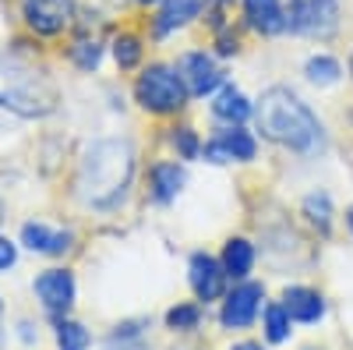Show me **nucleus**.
I'll use <instances>...</instances> for the list:
<instances>
[{
	"mask_svg": "<svg viewBox=\"0 0 353 350\" xmlns=\"http://www.w3.org/2000/svg\"><path fill=\"white\" fill-rule=\"evenodd\" d=\"M134 177V149L128 138H103L92 142L78 166V198L88 209H110L117 206Z\"/></svg>",
	"mask_w": 353,
	"mask_h": 350,
	"instance_id": "nucleus-1",
	"label": "nucleus"
},
{
	"mask_svg": "<svg viewBox=\"0 0 353 350\" xmlns=\"http://www.w3.org/2000/svg\"><path fill=\"white\" fill-rule=\"evenodd\" d=\"M254 117H258V131L265 138L276 145H286L293 153H314L321 145L318 117L307 110V103H301L297 93L283 89V85H272V89L261 93Z\"/></svg>",
	"mask_w": 353,
	"mask_h": 350,
	"instance_id": "nucleus-2",
	"label": "nucleus"
},
{
	"mask_svg": "<svg viewBox=\"0 0 353 350\" xmlns=\"http://www.w3.org/2000/svg\"><path fill=\"white\" fill-rule=\"evenodd\" d=\"M0 106L18 117H46L57 110V85L21 57L0 53Z\"/></svg>",
	"mask_w": 353,
	"mask_h": 350,
	"instance_id": "nucleus-3",
	"label": "nucleus"
},
{
	"mask_svg": "<svg viewBox=\"0 0 353 350\" xmlns=\"http://www.w3.org/2000/svg\"><path fill=\"white\" fill-rule=\"evenodd\" d=\"M188 96L191 93H188L181 71L170 64H149L134 81V99L149 113H176L188 103Z\"/></svg>",
	"mask_w": 353,
	"mask_h": 350,
	"instance_id": "nucleus-4",
	"label": "nucleus"
},
{
	"mask_svg": "<svg viewBox=\"0 0 353 350\" xmlns=\"http://www.w3.org/2000/svg\"><path fill=\"white\" fill-rule=\"evenodd\" d=\"M286 28L290 32H307L318 39H329L339 28V0H290Z\"/></svg>",
	"mask_w": 353,
	"mask_h": 350,
	"instance_id": "nucleus-5",
	"label": "nucleus"
},
{
	"mask_svg": "<svg viewBox=\"0 0 353 350\" xmlns=\"http://www.w3.org/2000/svg\"><path fill=\"white\" fill-rule=\"evenodd\" d=\"M21 18L36 36H61L74 21V0H21Z\"/></svg>",
	"mask_w": 353,
	"mask_h": 350,
	"instance_id": "nucleus-6",
	"label": "nucleus"
},
{
	"mask_svg": "<svg viewBox=\"0 0 353 350\" xmlns=\"http://www.w3.org/2000/svg\"><path fill=\"white\" fill-rule=\"evenodd\" d=\"M32 290H36L43 311L50 318H57V322L68 318V311L74 308V276L68 269H46V273H39Z\"/></svg>",
	"mask_w": 353,
	"mask_h": 350,
	"instance_id": "nucleus-7",
	"label": "nucleus"
},
{
	"mask_svg": "<svg viewBox=\"0 0 353 350\" xmlns=\"http://www.w3.org/2000/svg\"><path fill=\"white\" fill-rule=\"evenodd\" d=\"M176 71H181V78H184V85H188L191 96H209V93H216L219 85L226 81L223 68H219L205 50L184 53L181 61H176Z\"/></svg>",
	"mask_w": 353,
	"mask_h": 350,
	"instance_id": "nucleus-8",
	"label": "nucleus"
},
{
	"mask_svg": "<svg viewBox=\"0 0 353 350\" xmlns=\"http://www.w3.org/2000/svg\"><path fill=\"white\" fill-rule=\"evenodd\" d=\"M261 298H265L261 283H241V286L223 301L219 322H223L226 329H248V326L254 322L258 308H261Z\"/></svg>",
	"mask_w": 353,
	"mask_h": 350,
	"instance_id": "nucleus-9",
	"label": "nucleus"
},
{
	"mask_svg": "<svg viewBox=\"0 0 353 350\" xmlns=\"http://www.w3.org/2000/svg\"><path fill=\"white\" fill-rule=\"evenodd\" d=\"M254 138L244 131V128H226V131H219L212 142H205V159H212V163H248V159H254Z\"/></svg>",
	"mask_w": 353,
	"mask_h": 350,
	"instance_id": "nucleus-10",
	"label": "nucleus"
},
{
	"mask_svg": "<svg viewBox=\"0 0 353 350\" xmlns=\"http://www.w3.org/2000/svg\"><path fill=\"white\" fill-rule=\"evenodd\" d=\"M188 276H191V290L198 294V301H216V298H223L226 269H223V262H216L212 255H194Z\"/></svg>",
	"mask_w": 353,
	"mask_h": 350,
	"instance_id": "nucleus-11",
	"label": "nucleus"
},
{
	"mask_svg": "<svg viewBox=\"0 0 353 350\" xmlns=\"http://www.w3.org/2000/svg\"><path fill=\"white\" fill-rule=\"evenodd\" d=\"M205 4H209V0H163L159 14L152 18V36L166 39L170 32H176V28L191 25L194 18H201Z\"/></svg>",
	"mask_w": 353,
	"mask_h": 350,
	"instance_id": "nucleus-12",
	"label": "nucleus"
},
{
	"mask_svg": "<svg viewBox=\"0 0 353 350\" xmlns=\"http://www.w3.org/2000/svg\"><path fill=\"white\" fill-rule=\"evenodd\" d=\"M74 241V233L64 226H46V223H25L21 226V244L36 255H64Z\"/></svg>",
	"mask_w": 353,
	"mask_h": 350,
	"instance_id": "nucleus-13",
	"label": "nucleus"
},
{
	"mask_svg": "<svg viewBox=\"0 0 353 350\" xmlns=\"http://www.w3.org/2000/svg\"><path fill=\"white\" fill-rule=\"evenodd\" d=\"M248 25L261 36H279L286 32V8L279 0H244Z\"/></svg>",
	"mask_w": 353,
	"mask_h": 350,
	"instance_id": "nucleus-14",
	"label": "nucleus"
},
{
	"mask_svg": "<svg viewBox=\"0 0 353 350\" xmlns=\"http://www.w3.org/2000/svg\"><path fill=\"white\" fill-rule=\"evenodd\" d=\"M283 308L290 311V318H297V322H318V318L325 315V301H321V294L311 286H286L283 290Z\"/></svg>",
	"mask_w": 353,
	"mask_h": 350,
	"instance_id": "nucleus-15",
	"label": "nucleus"
},
{
	"mask_svg": "<svg viewBox=\"0 0 353 350\" xmlns=\"http://www.w3.org/2000/svg\"><path fill=\"white\" fill-rule=\"evenodd\" d=\"M212 113L219 117V121H226V124H241V121H248V117L254 113V106L248 103V96H244L241 89L223 85V93H219L216 103H212Z\"/></svg>",
	"mask_w": 353,
	"mask_h": 350,
	"instance_id": "nucleus-16",
	"label": "nucleus"
},
{
	"mask_svg": "<svg viewBox=\"0 0 353 350\" xmlns=\"http://www.w3.org/2000/svg\"><path fill=\"white\" fill-rule=\"evenodd\" d=\"M184 188V170L176 166V163H156L152 166V198L156 202H173L176 195H181Z\"/></svg>",
	"mask_w": 353,
	"mask_h": 350,
	"instance_id": "nucleus-17",
	"label": "nucleus"
},
{
	"mask_svg": "<svg viewBox=\"0 0 353 350\" xmlns=\"http://www.w3.org/2000/svg\"><path fill=\"white\" fill-rule=\"evenodd\" d=\"M251 266H254V248H251V241L230 237L226 248H223V269H226V276L244 280V276L251 273Z\"/></svg>",
	"mask_w": 353,
	"mask_h": 350,
	"instance_id": "nucleus-18",
	"label": "nucleus"
},
{
	"mask_svg": "<svg viewBox=\"0 0 353 350\" xmlns=\"http://www.w3.org/2000/svg\"><path fill=\"white\" fill-rule=\"evenodd\" d=\"M68 57H71L81 71H96L99 61H103V43H99L96 36H78V39L71 43Z\"/></svg>",
	"mask_w": 353,
	"mask_h": 350,
	"instance_id": "nucleus-19",
	"label": "nucleus"
},
{
	"mask_svg": "<svg viewBox=\"0 0 353 350\" xmlns=\"http://www.w3.org/2000/svg\"><path fill=\"white\" fill-rule=\"evenodd\" d=\"M113 61L121 71H131L141 64V39L134 32H117L113 36Z\"/></svg>",
	"mask_w": 353,
	"mask_h": 350,
	"instance_id": "nucleus-20",
	"label": "nucleus"
},
{
	"mask_svg": "<svg viewBox=\"0 0 353 350\" xmlns=\"http://www.w3.org/2000/svg\"><path fill=\"white\" fill-rule=\"evenodd\" d=\"M304 75H307L311 85H336L339 75H343V68H339L336 57H325V53H321V57H311V61H307Z\"/></svg>",
	"mask_w": 353,
	"mask_h": 350,
	"instance_id": "nucleus-21",
	"label": "nucleus"
},
{
	"mask_svg": "<svg viewBox=\"0 0 353 350\" xmlns=\"http://www.w3.org/2000/svg\"><path fill=\"white\" fill-rule=\"evenodd\" d=\"M290 311L283 304H269L265 308V340L269 343H286L290 340Z\"/></svg>",
	"mask_w": 353,
	"mask_h": 350,
	"instance_id": "nucleus-22",
	"label": "nucleus"
},
{
	"mask_svg": "<svg viewBox=\"0 0 353 350\" xmlns=\"http://www.w3.org/2000/svg\"><path fill=\"white\" fill-rule=\"evenodd\" d=\"M88 343H92V336L81 322H71V318L57 322V347L61 350H88Z\"/></svg>",
	"mask_w": 353,
	"mask_h": 350,
	"instance_id": "nucleus-23",
	"label": "nucleus"
},
{
	"mask_svg": "<svg viewBox=\"0 0 353 350\" xmlns=\"http://www.w3.org/2000/svg\"><path fill=\"white\" fill-rule=\"evenodd\" d=\"M304 216H307L318 230H329V223H332V202H329V195H325V191L307 195V198H304Z\"/></svg>",
	"mask_w": 353,
	"mask_h": 350,
	"instance_id": "nucleus-24",
	"label": "nucleus"
},
{
	"mask_svg": "<svg viewBox=\"0 0 353 350\" xmlns=\"http://www.w3.org/2000/svg\"><path fill=\"white\" fill-rule=\"evenodd\" d=\"M198 322H201V308L198 304H176V308L166 311V326L170 329H181L184 333V329H194Z\"/></svg>",
	"mask_w": 353,
	"mask_h": 350,
	"instance_id": "nucleus-25",
	"label": "nucleus"
},
{
	"mask_svg": "<svg viewBox=\"0 0 353 350\" xmlns=\"http://www.w3.org/2000/svg\"><path fill=\"white\" fill-rule=\"evenodd\" d=\"M173 149L181 153L184 159H198V153H201V145H198V135L191 131V128H173Z\"/></svg>",
	"mask_w": 353,
	"mask_h": 350,
	"instance_id": "nucleus-26",
	"label": "nucleus"
},
{
	"mask_svg": "<svg viewBox=\"0 0 353 350\" xmlns=\"http://www.w3.org/2000/svg\"><path fill=\"white\" fill-rule=\"evenodd\" d=\"M14 262H18V248H14L8 237H0V273H4V269H11Z\"/></svg>",
	"mask_w": 353,
	"mask_h": 350,
	"instance_id": "nucleus-27",
	"label": "nucleus"
},
{
	"mask_svg": "<svg viewBox=\"0 0 353 350\" xmlns=\"http://www.w3.org/2000/svg\"><path fill=\"white\" fill-rule=\"evenodd\" d=\"M237 50H241L237 36H230V32H223V28H219V53H223V57H230V53H237Z\"/></svg>",
	"mask_w": 353,
	"mask_h": 350,
	"instance_id": "nucleus-28",
	"label": "nucleus"
},
{
	"mask_svg": "<svg viewBox=\"0 0 353 350\" xmlns=\"http://www.w3.org/2000/svg\"><path fill=\"white\" fill-rule=\"evenodd\" d=\"M233 350H261V347H258V343H237Z\"/></svg>",
	"mask_w": 353,
	"mask_h": 350,
	"instance_id": "nucleus-29",
	"label": "nucleus"
},
{
	"mask_svg": "<svg viewBox=\"0 0 353 350\" xmlns=\"http://www.w3.org/2000/svg\"><path fill=\"white\" fill-rule=\"evenodd\" d=\"M346 223H350V230H353V209H350V213H346Z\"/></svg>",
	"mask_w": 353,
	"mask_h": 350,
	"instance_id": "nucleus-30",
	"label": "nucleus"
},
{
	"mask_svg": "<svg viewBox=\"0 0 353 350\" xmlns=\"http://www.w3.org/2000/svg\"><path fill=\"white\" fill-rule=\"evenodd\" d=\"M134 4H156V0H134Z\"/></svg>",
	"mask_w": 353,
	"mask_h": 350,
	"instance_id": "nucleus-31",
	"label": "nucleus"
},
{
	"mask_svg": "<svg viewBox=\"0 0 353 350\" xmlns=\"http://www.w3.org/2000/svg\"><path fill=\"white\" fill-rule=\"evenodd\" d=\"M350 71H353V53H350Z\"/></svg>",
	"mask_w": 353,
	"mask_h": 350,
	"instance_id": "nucleus-32",
	"label": "nucleus"
},
{
	"mask_svg": "<svg viewBox=\"0 0 353 350\" xmlns=\"http://www.w3.org/2000/svg\"><path fill=\"white\" fill-rule=\"evenodd\" d=\"M216 4H230V0H216Z\"/></svg>",
	"mask_w": 353,
	"mask_h": 350,
	"instance_id": "nucleus-33",
	"label": "nucleus"
},
{
	"mask_svg": "<svg viewBox=\"0 0 353 350\" xmlns=\"http://www.w3.org/2000/svg\"><path fill=\"white\" fill-rule=\"evenodd\" d=\"M0 220H4V206H0Z\"/></svg>",
	"mask_w": 353,
	"mask_h": 350,
	"instance_id": "nucleus-34",
	"label": "nucleus"
}]
</instances>
